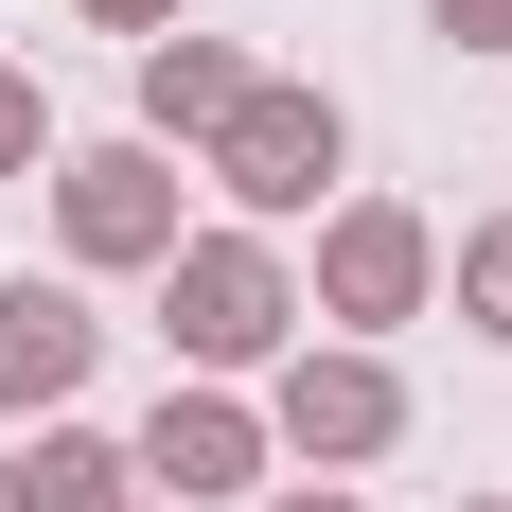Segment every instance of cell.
I'll list each match as a JSON object with an SVG mask.
<instances>
[{
	"label": "cell",
	"instance_id": "obj_13",
	"mask_svg": "<svg viewBox=\"0 0 512 512\" xmlns=\"http://www.w3.org/2000/svg\"><path fill=\"white\" fill-rule=\"evenodd\" d=\"M89 18H106V36H177V0H89Z\"/></svg>",
	"mask_w": 512,
	"mask_h": 512
},
{
	"label": "cell",
	"instance_id": "obj_9",
	"mask_svg": "<svg viewBox=\"0 0 512 512\" xmlns=\"http://www.w3.org/2000/svg\"><path fill=\"white\" fill-rule=\"evenodd\" d=\"M18 495H36V512H124V495H142V442H106V424H36Z\"/></svg>",
	"mask_w": 512,
	"mask_h": 512
},
{
	"label": "cell",
	"instance_id": "obj_16",
	"mask_svg": "<svg viewBox=\"0 0 512 512\" xmlns=\"http://www.w3.org/2000/svg\"><path fill=\"white\" fill-rule=\"evenodd\" d=\"M124 512H177V495H124Z\"/></svg>",
	"mask_w": 512,
	"mask_h": 512
},
{
	"label": "cell",
	"instance_id": "obj_3",
	"mask_svg": "<svg viewBox=\"0 0 512 512\" xmlns=\"http://www.w3.org/2000/svg\"><path fill=\"white\" fill-rule=\"evenodd\" d=\"M265 442H283V460H389V442H407V389H389V354H354V336H301V354H283V389H265Z\"/></svg>",
	"mask_w": 512,
	"mask_h": 512
},
{
	"label": "cell",
	"instance_id": "obj_11",
	"mask_svg": "<svg viewBox=\"0 0 512 512\" xmlns=\"http://www.w3.org/2000/svg\"><path fill=\"white\" fill-rule=\"evenodd\" d=\"M36 142H53V106H36V71H0V177H36Z\"/></svg>",
	"mask_w": 512,
	"mask_h": 512
},
{
	"label": "cell",
	"instance_id": "obj_5",
	"mask_svg": "<svg viewBox=\"0 0 512 512\" xmlns=\"http://www.w3.org/2000/svg\"><path fill=\"white\" fill-rule=\"evenodd\" d=\"M424 283H442V230H424L407 195H354L336 230H318V301H301V318L371 336V318H424Z\"/></svg>",
	"mask_w": 512,
	"mask_h": 512
},
{
	"label": "cell",
	"instance_id": "obj_6",
	"mask_svg": "<svg viewBox=\"0 0 512 512\" xmlns=\"http://www.w3.org/2000/svg\"><path fill=\"white\" fill-rule=\"evenodd\" d=\"M265 460H283V442H265V407H230V389H159V424H142V495H177V512L248 495Z\"/></svg>",
	"mask_w": 512,
	"mask_h": 512
},
{
	"label": "cell",
	"instance_id": "obj_2",
	"mask_svg": "<svg viewBox=\"0 0 512 512\" xmlns=\"http://www.w3.org/2000/svg\"><path fill=\"white\" fill-rule=\"evenodd\" d=\"M195 159H212V195H230V212H318V177L354 159V124H336V89H283V71H248V106H230Z\"/></svg>",
	"mask_w": 512,
	"mask_h": 512
},
{
	"label": "cell",
	"instance_id": "obj_15",
	"mask_svg": "<svg viewBox=\"0 0 512 512\" xmlns=\"http://www.w3.org/2000/svg\"><path fill=\"white\" fill-rule=\"evenodd\" d=\"M0 512H36V495H18V460H0Z\"/></svg>",
	"mask_w": 512,
	"mask_h": 512
},
{
	"label": "cell",
	"instance_id": "obj_8",
	"mask_svg": "<svg viewBox=\"0 0 512 512\" xmlns=\"http://www.w3.org/2000/svg\"><path fill=\"white\" fill-rule=\"evenodd\" d=\"M248 106V53L230 36H142V142H212Z\"/></svg>",
	"mask_w": 512,
	"mask_h": 512
},
{
	"label": "cell",
	"instance_id": "obj_17",
	"mask_svg": "<svg viewBox=\"0 0 512 512\" xmlns=\"http://www.w3.org/2000/svg\"><path fill=\"white\" fill-rule=\"evenodd\" d=\"M460 512H512V495H460Z\"/></svg>",
	"mask_w": 512,
	"mask_h": 512
},
{
	"label": "cell",
	"instance_id": "obj_7",
	"mask_svg": "<svg viewBox=\"0 0 512 512\" xmlns=\"http://www.w3.org/2000/svg\"><path fill=\"white\" fill-rule=\"evenodd\" d=\"M89 354H106V318L71 283H0V424H53L89 389Z\"/></svg>",
	"mask_w": 512,
	"mask_h": 512
},
{
	"label": "cell",
	"instance_id": "obj_10",
	"mask_svg": "<svg viewBox=\"0 0 512 512\" xmlns=\"http://www.w3.org/2000/svg\"><path fill=\"white\" fill-rule=\"evenodd\" d=\"M460 318L512 354V230H477V248H460Z\"/></svg>",
	"mask_w": 512,
	"mask_h": 512
},
{
	"label": "cell",
	"instance_id": "obj_4",
	"mask_svg": "<svg viewBox=\"0 0 512 512\" xmlns=\"http://www.w3.org/2000/svg\"><path fill=\"white\" fill-rule=\"evenodd\" d=\"M53 230H71V265H159L177 248V142H71Z\"/></svg>",
	"mask_w": 512,
	"mask_h": 512
},
{
	"label": "cell",
	"instance_id": "obj_14",
	"mask_svg": "<svg viewBox=\"0 0 512 512\" xmlns=\"http://www.w3.org/2000/svg\"><path fill=\"white\" fill-rule=\"evenodd\" d=\"M265 512H354V495H336V477H301V495H265Z\"/></svg>",
	"mask_w": 512,
	"mask_h": 512
},
{
	"label": "cell",
	"instance_id": "obj_12",
	"mask_svg": "<svg viewBox=\"0 0 512 512\" xmlns=\"http://www.w3.org/2000/svg\"><path fill=\"white\" fill-rule=\"evenodd\" d=\"M424 18H442L460 53H512V0H424Z\"/></svg>",
	"mask_w": 512,
	"mask_h": 512
},
{
	"label": "cell",
	"instance_id": "obj_1",
	"mask_svg": "<svg viewBox=\"0 0 512 512\" xmlns=\"http://www.w3.org/2000/svg\"><path fill=\"white\" fill-rule=\"evenodd\" d=\"M159 336H177L195 371H265L283 336H301L283 248H265V230H177V248H159Z\"/></svg>",
	"mask_w": 512,
	"mask_h": 512
}]
</instances>
